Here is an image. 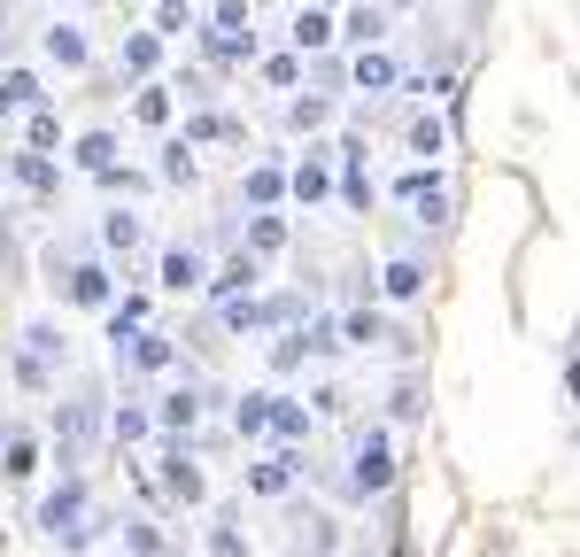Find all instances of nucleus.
<instances>
[{"mask_svg": "<svg viewBox=\"0 0 580 557\" xmlns=\"http://www.w3.org/2000/svg\"><path fill=\"white\" fill-rule=\"evenodd\" d=\"M78 519H86V480H62L55 496H47V511H39V527L55 534V542H86Z\"/></svg>", "mask_w": 580, "mask_h": 557, "instance_id": "1", "label": "nucleus"}, {"mask_svg": "<svg viewBox=\"0 0 580 557\" xmlns=\"http://www.w3.org/2000/svg\"><path fill=\"white\" fill-rule=\"evenodd\" d=\"M348 480H356L364 496L395 480V449H387V434H364V441H356V472H348Z\"/></svg>", "mask_w": 580, "mask_h": 557, "instance_id": "2", "label": "nucleus"}, {"mask_svg": "<svg viewBox=\"0 0 580 557\" xmlns=\"http://www.w3.org/2000/svg\"><path fill=\"white\" fill-rule=\"evenodd\" d=\"M116 364H132V372H163V364H171V341H163V333H132V349L116 341Z\"/></svg>", "mask_w": 580, "mask_h": 557, "instance_id": "3", "label": "nucleus"}, {"mask_svg": "<svg viewBox=\"0 0 580 557\" xmlns=\"http://www.w3.org/2000/svg\"><path fill=\"white\" fill-rule=\"evenodd\" d=\"M70 302H78V310H101V302H109V271L78 264V271H70Z\"/></svg>", "mask_w": 580, "mask_h": 557, "instance_id": "4", "label": "nucleus"}, {"mask_svg": "<svg viewBox=\"0 0 580 557\" xmlns=\"http://www.w3.org/2000/svg\"><path fill=\"white\" fill-rule=\"evenodd\" d=\"M78 171H93V178L116 171V140L109 132H86V140H78Z\"/></svg>", "mask_w": 580, "mask_h": 557, "instance_id": "5", "label": "nucleus"}, {"mask_svg": "<svg viewBox=\"0 0 580 557\" xmlns=\"http://www.w3.org/2000/svg\"><path fill=\"white\" fill-rule=\"evenodd\" d=\"M163 287H171V294L202 287V256H186V248H171V256H163Z\"/></svg>", "mask_w": 580, "mask_h": 557, "instance_id": "6", "label": "nucleus"}, {"mask_svg": "<svg viewBox=\"0 0 580 557\" xmlns=\"http://www.w3.org/2000/svg\"><path fill=\"white\" fill-rule=\"evenodd\" d=\"M163 488H171V496H186V503H202V472L186 465V457H163Z\"/></svg>", "mask_w": 580, "mask_h": 557, "instance_id": "7", "label": "nucleus"}, {"mask_svg": "<svg viewBox=\"0 0 580 557\" xmlns=\"http://www.w3.org/2000/svg\"><path fill=\"white\" fill-rule=\"evenodd\" d=\"M294 465H302V457H271V465H256V472H248V488H256V496H279V488L294 480Z\"/></svg>", "mask_w": 580, "mask_h": 557, "instance_id": "8", "label": "nucleus"}, {"mask_svg": "<svg viewBox=\"0 0 580 557\" xmlns=\"http://www.w3.org/2000/svg\"><path fill=\"white\" fill-rule=\"evenodd\" d=\"M0 457H8V465H0L8 480H31V465H39V449H31V434H8V441H0Z\"/></svg>", "mask_w": 580, "mask_h": 557, "instance_id": "9", "label": "nucleus"}, {"mask_svg": "<svg viewBox=\"0 0 580 557\" xmlns=\"http://www.w3.org/2000/svg\"><path fill=\"white\" fill-rule=\"evenodd\" d=\"M325 39H333V24H325V8H302V16H294V47L310 55V47H325Z\"/></svg>", "mask_w": 580, "mask_h": 557, "instance_id": "10", "label": "nucleus"}, {"mask_svg": "<svg viewBox=\"0 0 580 557\" xmlns=\"http://www.w3.org/2000/svg\"><path fill=\"white\" fill-rule=\"evenodd\" d=\"M248 279H256V264H248V256H232V264L217 271V279H209V287L225 294V302H240V294H248Z\"/></svg>", "mask_w": 580, "mask_h": 557, "instance_id": "11", "label": "nucleus"}, {"mask_svg": "<svg viewBox=\"0 0 580 557\" xmlns=\"http://www.w3.org/2000/svg\"><path fill=\"white\" fill-rule=\"evenodd\" d=\"M31 93H39V78H31V70H8V78H0V117H8V109H24Z\"/></svg>", "mask_w": 580, "mask_h": 557, "instance_id": "12", "label": "nucleus"}, {"mask_svg": "<svg viewBox=\"0 0 580 557\" xmlns=\"http://www.w3.org/2000/svg\"><path fill=\"white\" fill-rule=\"evenodd\" d=\"M47 55H55V62H70V70H78V62H86V39H78V31H70V24H55V31H47Z\"/></svg>", "mask_w": 580, "mask_h": 557, "instance_id": "13", "label": "nucleus"}, {"mask_svg": "<svg viewBox=\"0 0 580 557\" xmlns=\"http://www.w3.org/2000/svg\"><path fill=\"white\" fill-rule=\"evenodd\" d=\"M271 426H279L287 441H302V434H310V411H302V403H279V395H271Z\"/></svg>", "mask_w": 580, "mask_h": 557, "instance_id": "14", "label": "nucleus"}, {"mask_svg": "<svg viewBox=\"0 0 580 557\" xmlns=\"http://www.w3.org/2000/svg\"><path fill=\"white\" fill-rule=\"evenodd\" d=\"M356 86L387 93V86H395V62H387V55H364V62H356Z\"/></svg>", "mask_w": 580, "mask_h": 557, "instance_id": "15", "label": "nucleus"}, {"mask_svg": "<svg viewBox=\"0 0 580 557\" xmlns=\"http://www.w3.org/2000/svg\"><path fill=\"white\" fill-rule=\"evenodd\" d=\"M232 426H240V434H263V426H271V395H248V403L232 411Z\"/></svg>", "mask_w": 580, "mask_h": 557, "instance_id": "16", "label": "nucleus"}, {"mask_svg": "<svg viewBox=\"0 0 580 557\" xmlns=\"http://www.w3.org/2000/svg\"><path fill=\"white\" fill-rule=\"evenodd\" d=\"M418 287H426V271H418V264H387V294H395V302L418 294Z\"/></svg>", "mask_w": 580, "mask_h": 557, "instance_id": "17", "label": "nucleus"}, {"mask_svg": "<svg viewBox=\"0 0 580 557\" xmlns=\"http://www.w3.org/2000/svg\"><path fill=\"white\" fill-rule=\"evenodd\" d=\"M294 194H302V202H318V194H325V163H302V171H294Z\"/></svg>", "mask_w": 580, "mask_h": 557, "instance_id": "18", "label": "nucleus"}, {"mask_svg": "<svg viewBox=\"0 0 580 557\" xmlns=\"http://www.w3.org/2000/svg\"><path fill=\"white\" fill-rule=\"evenodd\" d=\"M341 333H348V341H356V349H372V341H379V318H372V310H356V318H348Z\"/></svg>", "mask_w": 580, "mask_h": 557, "instance_id": "19", "label": "nucleus"}, {"mask_svg": "<svg viewBox=\"0 0 580 557\" xmlns=\"http://www.w3.org/2000/svg\"><path fill=\"white\" fill-rule=\"evenodd\" d=\"M163 117H171V93L147 86V93H140V124H163Z\"/></svg>", "mask_w": 580, "mask_h": 557, "instance_id": "20", "label": "nucleus"}, {"mask_svg": "<svg viewBox=\"0 0 580 557\" xmlns=\"http://www.w3.org/2000/svg\"><path fill=\"white\" fill-rule=\"evenodd\" d=\"M194 411H202L194 395H171V403H163V426H171V434H178V426H194Z\"/></svg>", "mask_w": 580, "mask_h": 557, "instance_id": "21", "label": "nucleus"}, {"mask_svg": "<svg viewBox=\"0 0 580 557\" xmlns=\"http://www.w3.org/2000/svg\"><path fill=\"white\" fill-rule=\"evenodd\" d=\"M248 202H279V171H248Z\"/></svg>", "mask_w": 580, "mask_h": 557, "instance_id": "22", "label": "nucleus"}, {"mask_svg": "<svg viewBox=\"0 0 580 557\" xmlns=\"http://www.w3.org/2000/svg\"><path fill=\"white\" fill-rule=\"evenodd\" d=\"M109 248H124V256H132V248H140V225H132V217H109Z\"/></svg>", "mask_w": 580, "mask_h": 557, "instance_id": "23", "label": "nucleus"}, {"mask_svg": "<svg viewBox=\"0 0 580 557\" xmlns=\"http://www.w3.org/2000/svg\"><path fill=\"white\" fill-rule=\"evenodd\" d=\"M379 31H387V24H379V8H356V16H348V39H379Z\"/></svg>", "mask_w": 580, "mask_h": 557, "instance_id": "24", "label": "nucleus"}, {"mask_svg": "<svg viewBox=\"0 0 580 557\" xmlns=\"http://www.w3.org/2000/svg\"><path fill=\"white\" fill-rule=\"evenodd\" d=\"M124 62H132V70H147V62H155V31H140V39H124Z\"/></svg>", "mask_w": 580, "mask_h": 557, "instance_id": "25", "label": "nucleus"}, {"mask_svg": "<svg viewBox=\"0 0 580 557\" xmlns=\"http://www.w3.org/2000/svg\"><path fill=\"white\" fill-rule=\"evenodd\" d=\"M16 178H24V186H55V171H47L39 155H16Z\"/></svg>", "mask_w": 580, "mask_h": 557, "instance_id": "26", "label": "nucleus"}, {"mask_svg": "<svg viewBox=\"0 0 580 557\" xmlns=\"http://www.w3.org/2000/svg\"><path fill=\"white\" fill-rule=\"evenodd\" d=\"M248 240H256V248H279V240H287V225H279V217H256V233H248Z\"/></svg>", "mask_w": 580, "mask_h": 557, "instance_id": "27", "label": "nucleus"}, {"mask_svg": "<svg viewBox=\"0 0 580 557\" xmlns=\"http://www.w3.org/2000/svg\"><path fill=\"white\" fill-rule=\"evenodd\" d=\"M147 434V411H116V441H140Z\"/></svg>", "mask_w": 580, "mask_h": 557, "instance_id": "28", "label": "nucleus"}, {"mask_svg": "<svg viewBox=\"0 0 580 557\" xmlns=\"http://www.w3.org/2000/svg\"><path fill=\"white\" fill-rule=\"evenodd\" d=\"M217 24L240 31V24H248V0H217Z\"/></svg>", "mask_w": 580, "mask_h": 557, "instance_id": "29", "label": "nucleus"}, {"mask_svg": "<svg viewBox=\"0 0 580 557\" xmlns=\"http://www.w3.org/2000/svg\"><path fill=\"white\" fill-rule=\"evenodd\" d=\"M209 550H217V557H248V542H240L232 527H217V542H209Z\"/></svg>", "mask_w": 580, "mask_h": 557, "instance_id": "30", "label": "nucleus"}, {"mask_svg": "<svg viewBox=\"0 0 580 557\" xmlns=\"http://www.w3.org/2000/svg\"><path fill=\"white\" fill-rule=\"evenodd\" d=\"M565 387H573V395H580V364H573V372H565Z\"/></svg>", "mask_w": 580, "mask_h": 557, "instance_id": "31", "label": "nucleus"}, {"mask_svg": "<svg viewBox=\"0 0 580 557\" xmlns=\"http://www.w3.org/2000/svg\"><path fill=\"white\" fill-rule=\"evenodd\" d=\"M0 16H8V0H0Z\"/></svg>", "mask_w": 580, "mask_h": 557, "instance_id": "32", "label": "nucleus"}]
</instances>
